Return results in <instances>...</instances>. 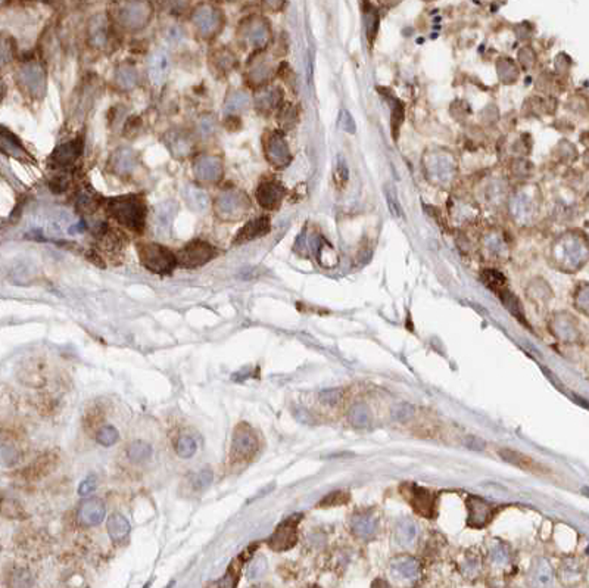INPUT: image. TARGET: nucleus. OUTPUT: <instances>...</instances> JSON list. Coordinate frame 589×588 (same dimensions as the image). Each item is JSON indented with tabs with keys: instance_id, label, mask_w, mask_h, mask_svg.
<instances>
[{
	"instance_id": "f257e3e1",
	"label": "nucleus",
	"mask_w": 589,
	"mask_h": 588,
	"mask_svg": "<svg viewBox=\"0 0 589 588\" xmlns=\"http://www.w3.org/2000/svg\"><path fill=\"white\" fill-rule=\"evenodd\" d=\"M109 214L117 221L127 225L128 229L140 232L145 224L146 208L145 203L138 196H121L108 201Z\"/></svg>"
},
{
	"instance_id": "f03ea898",
	"label": "nucleus",
	"mask_w": 589,
	"mask_h": 588,
	"mask_svg": "<svg viewBox=\"0 0 589 588\" xmlns=\"http://www.w3.org/2000/svg\"><path fill=\"white\" fill-rule=\"evenodd\" d=\"M138 250H139L142 264L148 270L158 275L171 273L178 263L177 255H174L170 250H167L165 246H161V245L145 242L138 246Z\"/></svg>"
},
{
	"instance_id": "7ed1b4c3",
	"label": "nucleus",
	"mask_w": 589,
	"mask_h": 588,
	"mask_svg": "<svg viewBox=\"0 0 589 588\" xmlns=\"http://www.w3.org/2000/svg\"><path fill=\"white\" fill-rule=\"evenodd\" d=\"M258 437L247 423H239L235 429L230 457L233 462L251 460L258 451Z\"/></svg>"
},
{
	"instance_id": "20e7f679",
	"label": "nucleus",
	"mask_w": 589,
	"mask_h": 588,
	"mask_svg": "<svg viewBox=\"0 0 589 588\" xmlns=\"http://www.w3.org/2000/svg\"><path fill=\"white\" fill-rule=\"evenodd\" d=\"M302 514H293L283 521L273 535L268 539V546L275 552H286L292 549L298 541V524L301 522Z\"/></svg>"
},
{
	"instance_id": "39448f33",
	"label": "nucleus",
	"mask_w": 589,
	"mask_h": 588,
	"mask_svg": "<svg viewBox=\"0 0 589 588\" xmlns=\"http://www.w3.org/2000/svg\"><path fill=\"white\" fill-rule=\"evenodd\" d=\"M217 255V250L210 245L208 242L203 240H193L188 243L183 250L177 254V260L181 265L195 268L199 265L207 264Z\"/></svg>"
},
{
	"instance_id": "423d86ee",
	"label": "nucleus",
	"mask_w": 589,
	"mask_h": 588,
	"mask_svg": "<svg viewBox=\"0 0 589 588\" xmlns=\"http://www.w3.org/2000/svg\"><path fill=\"white\" fill-rule=\"evenodd\" d=\"M118 16L126 26H142L150 16V5L146 0H130L120 8Z\"/></svg>"
},
{
	"instance_id": "0eeeda50",
	"label": "nucleus",
	"mask_w": 589,
	"mask_h": 588,
	"mask_svg": "<svg viewBox=\"0 0 589 588\" xmlns=\"http://www.w3.org/2000/svg\"><path fill=\"white\" fill-rule=\"evenodd\" d=\"M498 455H500L501 459L506 460L507 463H510V465H513L518 469H522V470H526L529 473H533V475H546L547 473L546 466H542L535 459L529 457L525 453H520V451H516L513 448H501L500 451H498Z\"/></svg>"
},
{
	"instance_id": "6e6552de",
	"label": "nucleus",
	"mask_w": 589,
	"mask_h": 588,
	"mask_svg": "<svg viewBox=\"0 0 589 588\" xmlns=\"http://www.w3.org/2000/svg\"><path fill=\"white\" fill-rule=\"evenodd\" d=\"M105 519V505L99 499H88L83 502L78 510V521L84 527L99 525Z\"/></svg>"
},
{
	"instance_id": "1a4fd4ad",
	"label": "nucleus",
	"mask_w": 589,
	"mask_h": 588,
	"mask_svg": "<svg viewBox=\"0 0 589 588\" xmlns=\"http://www.w3.org/2000/svg\"><path fill=\"white\" fill-rule=\"evenodd\" d=\"M270 230V224H268V218L262 217V218H257L255 221L246 224L245 228L240 230V233L237 235V238H235V245H240L243 242L247 240H252L257 239L260 236H264L265 233H268Z\"/></svg>"
},
{
	"instance_id": "9d476101",
	"label": "nucleus",
	"mask_w": 589,
	"mask_h": 588,
	"mask_svg": "<svg viewBox=\"0 0 589 588\" xmlns=\"http://www.w3.org/2000/svg\"><path fill=\"white\" fill-rule=\"evenodd\" d=\"M106 529H108V535L111 537L112 541L121 542L128 537L131 528H130L128 521L123 514L114 513V514H111L109 519H108Z\"/></svg>"
},
{
	"instance_id": "9b49d317",
	"label": "nucleus",
	"mask_w": 589,
	"mask_h": 588,
	"mask_svg": "<svg viewBox=\"0 0 589 588\" xmlns=\"http://www.w3.org/2000/svg\"><path fill=\"white\" fill-rule=\"evenodd\" d=\"M195 21L196 26L202 30H212L217 26H220L221 22V14L214 8L208 5H202L196 9L195 12Z\"/></svg>"
},
{
	"instance_id": "f8f14e48",
	"label": "nucleus",
	"mask_w": 589,
	"mask_h": 588,
	"mask_svg": "<svg viewBox=\"0 0 589 588\" xmlns=\"http://www.w3.org/2000/svg\"><path fill=\"white\" fill-rule=\"evenodd\" d=\"M127 456L134 463L145 462L152 456V447L145 441H133L127 448Z\"/></svg>"
},
{
	"instance_id": "ddd939ff",
	"label": "nucleus",
	"mask_w": 589,
	"mask_h": 588,
	"mask_svg": "<svg viewBox=\"0 0 589 588\" xmlns=\"http://www.w3.org/2000/svg\"><path fill=\"white\" fill-rule=\"evenodd\" d=\"M411 490H413V495H414V502H411L413 509L417 510L419 513L424 514V516H429L430 514L429 510L434 509V499L429 500L430 494L423 488L411 487Z\"/></svg>"
},
{
	"instance_id": "4468645a",
	"label": "nucleus",
	"mask_w": 589,
	"mask_h": 588,
	"mask_svg": "<svg viewBox=\"0 0 589 588\" xmlns=\"http://www.w3.org/2000/svg\"><path fill=\"white\" fill-rule=\"evenodd\" d=\"M196 448H198V445H196L195 438H193V437H189V435L180 437V438L177 440V442H175V451H177V455H178L181 459H189V457H192V456L196 453Z\"/></svg>"
},
{
	"instance_id": "2eb2a0df",
	"label": "nucleus",
	"mask_w": 589,
	"mask_h": 588,
	"mask_svg": "<svg viewBox=\"0 0 589 588\" xmlns=\"http://www.w3.org/2000/svg\"><path fill=\"white\" fill-rule=\"evenodd\" d=\"M482 278H483L485 285L491 288L492 290H495L496 293H500L506 286V278L496 270H485Z\"/></svg>"
},
{
	"instance_id": "dca6fc26",
	"label": "nucleus",
	"mask_w": 589,
	"mask_h": 588,
	"mask_svg": "<svg viewBox=\"0 0 589 588\" xmlns=\"http://www.w3.org/2000/svg\"><path fill=\"white\" fill-rule=\"evenodd\" d=\"M384 196H386V202H388V207H389L391 214H392L395 218H398V220L405 218L404 210H402V207H401V202H399V199H398V196H396L395 189L391 188V186H384Z\"/></svg>"
},
{
	"instance_id": "f3484780",
	"label": "nucleus",
	"mask_w": 589,
	"mask_h": 588,
	"mask_svg": "<svg viewBox=\"0 0 589 588\" xmlns=\"http://www.w3.org/2000/svg\"><path fill=\"white\" fill-rule=\"evenodd\" d=\"M118 438H120V435H118L117 429L114 426H109V425L102 426L98 431V434H96V441L103 447L114 445L118 441Z\"/></svg>"
},
{
	"instance_id": "a211bd4d",
	"label": "nucleus",
	"mask_w": 589,
	"mask_h": 588,
	"mask_svg": "<svg viewBox=\"0 0 589 588\" xmlns=\"http://www.w3.org/2000/svg\"><path fill=\"white\" fill-rule=\"evenodd\" d=\"M349 500V492L345 491H334L327 494L324 499L319 503V507H334V506H341L348 503Z\"/></svg>"
},
{
	"instance_id": "6ab92c4d",
	"label": "nucleus",
	"mask_w": 589,
	"mask_h": 588,
	"mask_svg": "<svg viewBox=\"0 0 589 588\" xmlns=\"http://www.w3.org/2000/svg\"><path fill=\"white\" fill-rule=\"evenodd\" d=\"M212 470L211 469H203V470H200L198 475H195V480H193V484H195V487L198 488V490H203V488H207L211 482H212Z\"/></svg>"
},
{
	"instance_id": "aec40b11",
	"label": "nucleus",
	"mask_w": 589,
	"mask_h": 588,
	"mask_svg": "<svg viewBox=\"0 0 589 588\" xmlns=\"http://www.w3.org/2000/svg\"><path fill=\"white\" fill-rule=\"evenodd\" d=\"M336 177H337V183L341 186H344L348 182V166L342 156H339V160H337Z\"/></svg>"
},
{
	"instance_id": "412c9836",
	"label": "nucleus",
	"mask_w": 589,
	"mask_h": 588,
	"mask_svg": "<svg viewBox=\"0 0 589 588\" xmlns=\"http://www.w3.org/2000/svg\"><path fill=\"white\" fill-rule=\"evenodd\" d=\"M95 490H96V478L92 477V475H90V477H87V478L80 484V487H78V494H80V495H88V494H92Z\"/></svg>"
},
{
	"instance_id": "4be33fe9",
	"label": "nucleus",
	"mask_w": 589,
	"mask_h": 588,
	"mask_svg": "<svg viewBox=\"0 0 589 588\" xmlns=\"http://www.w3.org/2000/svg\"><path fill=\"white\" fill-rule=\"evenodd\" d=\"M265 571V560L262 557H260L258 560H255L251 567H249V578L251 579H257L262 575V572Z\"/></svg>"
},
{
	"instance_id": "5701e85b",
	"label": "nucleus",
	"mask_w": 589,
	"mask_h": 588,
	"mask_svg": "<svg viewBox=\"0 0 589 588\" xmlns=\"http://www.w3.org/2000/svg\"><path fill=\"white\" fill-rule=\"evenodd\" d=\"M402 120H404V108L399 102H396L395 108H394V116H392V127H394V134L395 136H398V128H399V124L402 123Z\"/></svg>"
},
{
	"instance_id": "b1692460",
	"label": "nucleus",
	"mask_w": 589,
	"mask_h": 588,
	"mask_svg": "<svg viewBox=\"0 0 589 588\" xmlns=\"http://www.w3.org/2000/svg\"><path fill=\"white\" fill-rule=\"evenodd\" d=\"M2 460H4V465H14L16 460H18V455H16V451L12 448V447H6V445H4L2 447Z\"/></svg>"
},
{
	"instance_id": "393cba45",
	"label": "nucleus",
	"mask_w": 589,
	"mask_h": 588,
	"mask_svg": "<svg viewBox=\"0 0 589 588\" xmlns=\"http://www.w3.org/2000/svg\"><path fill=\"white\" fill-rule=\"evenodd\" d=\"M189 0H165V8L173 11V12H181L185 11Z\"/></svg>"
},
{
	"instance_id": "a878e982",
	"label": "nucleus",
	"mask_w": 589,
	"mask_h": 588,
	"mask_svg": "<svg viewBox=\"0 0 589 588\" xmlns=\"http://www.w3.org/2000/svg\"><path fill=\"white\" fill-rule=\"evenodd\" d=\"M265 5L270 6L271 9H277L282 5V0H264Z\"/></svg>"
},
{
	"instance_id": "bb28decb",
	"label": "nucleus",
	"mask_w": 589,
	"mask_h": 588,
	"mask_svg": "<svg viewBox=\"0 0 589 588\" xmlns=\"http://www.w3.org/2000/svg\"><path fill=\"white\" fill-rule=\"evenodd\" d=\"M582 491H583V492H585V494H586V495H588V497H589V488H583V490H582Z\"/></svg>"
}]
</instances>
